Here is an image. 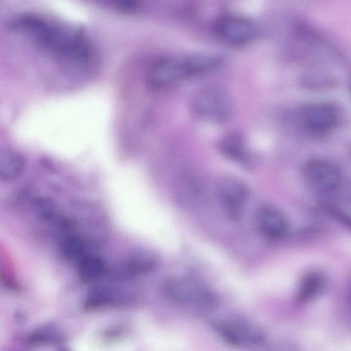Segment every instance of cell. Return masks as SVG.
Here are the masks:
<instances>
[{
  "label": "cell",
  "instance_id": "1",
  "mask_svg": "<svg viewBox=\"0 0 351 351\" xmlns=\"http://www.w3.org/2000/svg\"><path fill=\"white\" fill-rule=\"evenodd\" d=\"M15 27L27 34L45 49L78 62L88 60L90 47L75 31L36 16H24L15 22Z\"/></svg>",
  "mask_w": 351,
  "mask_h": 351
},
{
  "label": "cell",
  "instance_id": "2",
  "mask_svg": "<svg viewBox=\"0 0 351 351\" xmlns=\"http://www.w3.org/2000/svg\"><path fill=\"white\" fill-rule=\"evenodd\" d=\"M210 66V60L205 53L182 59H165L152 67L148 82L154 88H165L189 77L206 73L209 71Z\"/></svg>",
  "mask_w": 351,
  "mask_h": 351
},
{
  "label": "cell",
  "instance_id": "3",
  "mask_svg": "<svg viewBox=\"0 0 351 351\" xmlns=\"http://www.w3.org/2000/svg\"><path fill=\"white\" fill-rule=\"evenodd\" d=\"M191 106L198 118L216 124L228 121L234 112L231 96L226 90L217 86H206L195 91Z\"/></svg>",
  "mask_w": 351,
  "mask_h": 351
},
{
  "label": "cell",
  "instance_id": "4",
  "mask_svg": "<svg viewBox=\"0 0 351 351\" xmlns=\"http://www.w3.org/2000/svg\"><path fill=\"white\" fill-rule=\"evenodd\" d=\"M163 292L171 302L197 309H210L217 304L216 295L210 289L189 278L168 279L163 285Z\"/></svg>",
  "mask_w": 351,
  "mask_h": 351
},
{
  "label": "cell",
  "instance_id": "5",
  "mask_svg": "<svg viewBox=\"0 0 351 351\" xmlns=\"http://www.w3.org/2000/svg\"><path fill=\"white\" fill-rule=\"evenodd\" d=\"M217 333L232 346L255 347L266 340L265 331L256 324L241 317H231L215 324Z\"/></svg>",
  "mask_w": 351,
  "mask_h": 351
},
{
  "label": "cell",
  "instance_id": "6",
  "mask_svg": "<svg viewBox=\"0 0 351 351\" xmlns=\"http://www.w3.org/2000/svg\"><path fill=\"white\" fill-rule=\"evenodd\" d=\"M303 175L306 182L315 190L332 192L342 182V173L332 162L323 158L308 160L303 167Z\"/></svg>",
  "mask_w": 351,
  "mask_h": 351
},
{
  "label": "cell",
  "instance_id": "7",
  "mask_svg": "<svg viewBox=\"0 0 351 351\" xmlns=\"http://www.w3.org/2000/svg\"><path fill=\"white\" fill-rule=\"evenodd\" d=\"M217 195L226 216L232 221L239 220L244 213L248 199V189L240 180L223 178L217 186Z\"/></svg>",
  "mask_w": 351,
  "mask_h": 351
},
{
  "label": "cell",
  "instance_id": "8",
  "mask_svg": "<svg viewBox=\"0 0 351 351\" xmlns=\"http://www.w3.org/2000/svg\"><path fill=\"white\" fill-rule=\"evenodd\" d=\"M300 120L308 132L315 134H324L337 126L340 120V112L331 103H313L302 110Z\"/></svg>",
  "mask_w": 351,
  "mask_h": 351
},
{
  "label": "cell",
  "instance_id": "9",
  "mask_svg": "<svg viewBox=\"0 0 351 351\" xmlns=\"http://www.w3.org/2000/svg\"><path fill=\"white\" fill-rule=\"evenodd\" d=\"M216 29L217 35L224 42L237 46L250 43L257 32L254 22L247 18L234 15L221 19Z\"/></svg>",
  "mask_w": 351,
  "mask_h": 351
},
{
  "label": "cell",
  "instance_id": "10",
  "mask_svg": "<svg viewBox=\"0 0 351 351\" xmlns=\"http://www.w3.org/2000/svg\"><path fill=\"white\" fill-rule=\"evenodd\" d=\"M255 222L260 233L270 239L282 238L289 230L285 215L273 206H261L256 213Z\"/></svg>",
  "mask_w": 351,
  "mask_h": 351
},
{
  "label": "cell",
  "instance_id": "11",
  "mask_svg": "<svg viewBox=\"0 0 351 351\" xmlns=\"http://www.w3.org/2000/svg\"><path fill=\"white\" fill-rule=\"evenodd\" d=\"M219 148L229 160L245 167L253 166V155L244 136L239 132L231 131L223 135L219 142Z\"/></svg>",
  "mask_w": 351,
  "mask_h": 351
},
{
  "label": "cell",
  "instance_id": "12",
  "mask_svg": "<svg viewBox=\"0 0 351 351\" xmlns=\"http://www.w3.org/2000/svg\"><path fill=\"white\" fill-rule=\"evenodd\" d=\"M326 287L324 276L318 271L307 273L300 280L296 291V300L301 304H307L324 291Z\"/></svg>",
  "mask_w": 351,
  "mask_h": 351
},
{
  "label": "cell",
  "instance_id": "13",
  "mask_svg": "<svg viewBox=\"0 0 351 351\" xmlns=\"http://www.w3.org/2000/svg\"><path fill=\"white\" fill-rule=\"evenodd\" d=\"M25 167V158L19 152L5 149L0 157V178L3 181L16 180L23 173Z\"/></svg>",
  "mask_w": 351,
  "mask_h": 351
},
{
  "label": "cell",
  "instance_id": "14",
  "mask_svg": "<svg viewBox=\"0 0 351 351\" xmlns=\"http://www.w3.org/2000/svg\"><path fill=\"white\" fill-rule=\"evenodd\" d=\"M106 267L104 261L95 256H85L81 260L78 273L80 278L86 281L99 279L105 274Z\"/></svg>",
  "mask_w": 351,
  "mask_h": 351
},
{
  "label": "cell",
  "instance_id": "15",
  "mask_svg": "<svg viewBox=\"0 0 351 351\" xmlns=\"http://www.w3.org/2000/svg\"><path fill=\"white\" fill-rule=\"evenodd\" d=\"M62 252L65 257L75 259L82 255L84 245L77 238H68L62 243Z\"/></svg>",
  "mask_w": 351,
  "mask_h": 351
}]
</instances>
